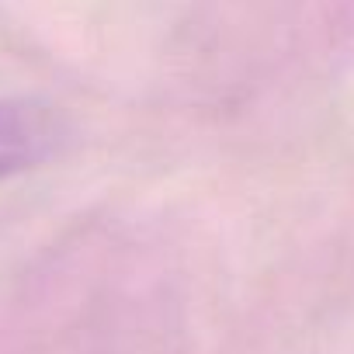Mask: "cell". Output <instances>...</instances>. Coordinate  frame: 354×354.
Segmentation results:
<instances>
[{"label": "cell", "instance_id": "6da1fadb", "mask_svg": "<svg viewBox=\"0 0 354 354\" xmlns=\"http://www.w3.org/2000/svg\"><path fill=\"white\" fill-rule=\"evenodd\" d=\"M70 118L56 104L39 97H4L0 101V181L53 160L70 142Z\"/></svg>", "mask_w": 354, "mask_h": 354}]
</instances>
